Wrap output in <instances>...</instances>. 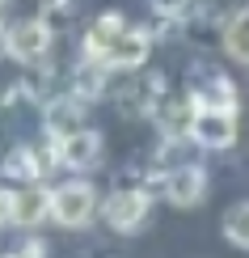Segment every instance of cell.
<instances>
[{
	"label": "cell",
	"instance_id": "9",
	"mask_svg": "<svg viewBox=\"0 0 249 258\" xmlns=\"http://www.w3.org/2000/svg\"><path fill=\"white\" fill-rule=\"evenodd\" d=\"M42 169H47V157L38 153V148H13V153L5 157V178H17V182H38Z\"/></svg>",
	"mask_w": 249,
	"mask_h": 258
},
{
	"label": "cell",
	"instance_id": "10",
	"mask_svg": "<svg viewBox=\"0 0 249 258\" xmlns=\"http://www.w3.org/2000/svg\"><path fill=\"white\" fill-rule=\"evenodd\" d=\"M51 220V190L42 186H30V190H17V224H42Z\"/></svg>",
	"mask_w": 249,
	"mask_h": 258
},
{
	"label": "cell",
	"instance_id": "3",
	"mask_svg": "<svg viewBox=\"0 0 249 258\" xmlns=\"http://www.w3.org/2000/svg\"><path fill=\"white\" fill-rule=\"evenodd\" d=\"M190 136L211 153H224L236 140V110H220V106H194Z\"/></svg>",
	"mask_w": 249,
	"mask_h": 258
},
{
	"label": "cell",
	"instance_id": "6",
	"mask_svg": "<svg viewBox=\"0 0 249 258\" xmlns=\"http://www.w3.org/2000/svg\"><path fill=\"white\" fill-rule=\"evenodd\" d=\"M165 199L173 208H199V203L207 199V174H203L199 165H178L165 178Z\"/></svg>",
	"mask_w": 249,
	"mask_h": 258
},
{
	"label": "cell",
	"instance_id": "8",
	"mask_svg": "<svg viewBox=\"0 0 249 258\" xmlns=\"http://www.w3.org/2000/svg\"><path fill=\"white\" fill-rule=\"evenodd\" d=\"M148 51H152V38H148V30H139V26H127L123 30V38L114 42V51H110V72L114 68H139V63L148 59Z\"/></svg>",
	"mask_w": 249,
	"mask_h": 258
},
{
	"label": "cell",
	"instance_id": "4",
	"mask_svg": "<svg viewBox=\"0 0 249 258\" xmlns=\"http://www.w3.org/2000/svg\"><path fill=\"white\" fill-rule=\"evenodd\" d=\"M47 47H51V26L42 17H26L5 34V51L17 63H42L47 59Z\"/></svg>",
	"mask_w": 249,
	"mask_h": 258
},
{
	"label": "cell",
	"instance_id": "2",
	"mask_svg": "<svg viewBox=\"0 0 249 258\" xmlns=\"http://www.w3.org/2000/svg\"><path fill=\"white\" fill-rule=\"evenodd\" d=\"M97 208V195L89 182H68V186H55L51 190V220L63 224V229H80V224H89Z\"/></svg>",
	"mask_w": 249,
	"mask_h": 258
},
{
	"label": "cell",
	"instance_id": "7",
	"mask_svg": "<svg viewBox=\"0 0 249 258\" xmlns=\"http://www.w3.org/2000/svg\"><path fill=\"white\" fill-rule=\"evenodd\" d=\"M123 30H127V17L123 13H102L89 26V34H85V55L89 59H110V51H114V42L123 38ZM106 68H110V63H106Z\"/></svg>",
	"mask_w": 249,
	"mask_h": 258
},
{
	"label": "cell",
	"instance_id": "17",
	"mask_svg": "<svg viewBox=\"0 0 249 258\" xmlns=\"http://www.w3.org/2000/svg\"><path fill=\"white\" fill-rule=\"evenodd\" d=\"M5 5H9V0H0V13H5Z\"/></svg>",
	"mask_w": 249,
	"mask_h": 258
},
{
	"label": "cell",
	"instance_id": "16",
	"mask_svg": "<svg viewBox=\"0 0 249 258\" xmlns=\"http://www.w3.org/2000/svg\"><path fill=\"white\" fill-rule=\"evenodd\" d=\"M13 254H17V258H42V254H47V241H42V237H30V241H21Z\"/></svg>",
	"mask_w": 249,
	"mask_h": 258
},
{
	"label": "cell",
	"instance_id": "14",
	"mask_svg": "<svg viewBox=\"0 0 249 258\" xmlns=\"http://www.w3.org/2000/svg\"><path fill=\"white\" fill-rule=\"evenodd\" d=\"M224 237L236 250H249V203H236V208L224 212Z\"/></svg>",
	"mask_w": 249,
	"mask_h": 258
},
{
	"label": "cell",
	"instance_id": "5",
	"mask_svg": "<svg viewBox=\"0 0 249 258\" xmlns=\"http://www.w3.org/2000/svg\"><path fill=\"white\" fill-rule=\"evenodd\" d=\"M55 161H59V165H68V169H93L97 161H102V136H97V132H85V127L59 136Z\"/></svg>",
	"mask_w": 249,
	"mask_h": 258
},
{
	"label": "cell",
	"instance_id": "15",
	"mask_svg": "<svg viewBox=\"0 0 249 258\" xmlns=\"http://www.w3.org/2000/svg\"><path fill=\"white\" fill-rule=\"evenodd\" d=\"M5 224H17V190L0 186V229Z\"/></svg>",
	"mask_w": 249,
	"mask_h": 258
},
{
	"label": "cell",
	"instance_id": "11",
	"mask_svg": "<svg viewBox=\"0 0 249 258\" xmlns=\"http://www.w3.org/2000/svg\"><path fill=\"white\" fill-rule=\"evenodd\" d=\"M106 72H110V68H106L102 59H89V55H85V63L76 68V77H72V81H76L72 89H76V98H80V102L102 98V93H106Z\"/></svg>",
	"mask_w": 249,
	"mask_h": 258
},
{
	"label": "cell",
	"instance_id": "13",
	"mask_svg": "<svg viewBox=\"0 0 249 258\" xmlns=\"http://www.w3.org/2000/svg\"><path fill=\"white\" fill-rule=\"evenodd\" d=\"M224 51H228L236 63H249V5L228 21V30H224Z\"/></svg>",
	"mask_w": 249,
	"mask_h": 258
},
{
	"label": "cell",
	"instance_id": "1",
	"mask_svg": "<svg viewBox=\"0 0 249 258\" xmlns=\"http://www.w3.org/2000/svg\"><path fill=\"white\" fill-rule=\"evenodd\" d=\"M148 212H152V199L139 186H123L102 203V216H106V224L114 233H139L148 224Z\"/></svg>",
	"mask_w": 249,
	"mask_h": 258
},
{
	"label": "cell",
	"instance_id": "12",
	"mask_svg": "<svg viewBox=\"0 0 249 258\" xmlns=\"http://www.w3.org/2000/svg\"><path fill=\"white\" fill-rule=\"evenodd\" d=\"M194 106H220V110H236V89H232V81H224V77H211L207 85H199L194 89Z\"/></svg>",
	"mask_w": 249,
	"mask_h": 258
}]
</instances>
